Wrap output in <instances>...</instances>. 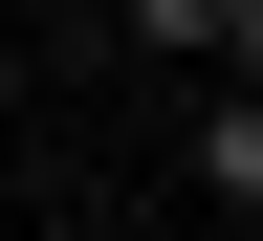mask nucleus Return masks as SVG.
<instances>
[{
    "label": "nucleus",
    "instance_id": "obj_1",
    "mask_svg": "<svg viewBox=\"0 0 263 241\" xmlns=\"http://www.w3.org/2000/svg\"><path fill=\"white\" fill-rule=\"evenodd\" d=\"M219 219H263V66H219V110H197V154H176Z\"/></svg>",
    "mask_w": 263,
    "mask_h": 241
},
{
    "label": "nucleus",
    "instance_id": "obj_2",
    "mask_svg": "<svg viewBox=\"0 0 263 241\" xmlns=\"http://www.w3.org/2000/svg\"><path fill=\"white\" fill-rule=\"evenodd\" d=\"M197 66H263V0H197Z\"/></svg>",
    "mask_w": 263,
    "mask_h": 241
}]
</instances>
